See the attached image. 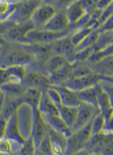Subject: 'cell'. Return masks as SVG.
<instances>
[{
    "label": "cell",
    "mask_w": 113,
    "mask_h": 155,
    "mask_svg": "<svg viewBox=\"0 0 113 155\" xmlns=\"http://www.w3.org/2000/svg\"><path fill=\"white\" fill-rule=\"evenodd\" d=\"M35 58L28 45L6 41L0 53V68L13 67H28L33 65Z\"/></svg>",
    "instance_id": "1"
},
{
    "label": "cell",
    "mask_w": 113,
    "mask_h": 155,
    "mask_svg": "<svg viewBox=\"0 0 113 155\" xmlns=\"http://www.w3.org/2000/svg\"><path fill=\"white\" fill-rule=\"evenodd\" d=\"M73 32L68 30L61 32H53L44 29H34L27 35L28 45H50L69 36Z\"/></svg>",
    "instance_id": "2"
},
{
    "label": "cell",
    "mask_w": 113,
    "mask_h": 155,
    "mask_svg": "<svg viewBox=\"0 0 113 155\" xmlns=\"http://www.w3.org/2000/svg\"><path fill=\"white\" fill-rule=\"evenodd\" d=\"M91 136V121L88 125L74 131L67 139L66 155H71L85 149V145Z\"/></svg>",
    "instance_id": "3"
},
{
    "label": "cell",
    "mask_w": 113,
    "mask_h": 155,
    "mask_svg": "<svg viewBox=\"0 0 113 155\" xmlns=\"http://www.w3.org/2000/svg\"><path fill=\"white\" fill-rule=\"evenodd\" d=\"M57 11L56 7L50 1H42L32 13L30 20L35 29H43Z\"/></svg>",
    "instance_id": "4"
},
{
    "label": "cell",
    "mask_w": 113,
    "mask_h": 155,
    "mask_svg": "<svg viewBox=\"0 0 113 155\" xmlns=\"http://www.w3.org/2000/svg\"><path fill=\"white\" fill-rule=\"evenodd\" d=\"M17 124L23 138L25 140L31 136L34 122V110L29 106L23 104L16 113Z\"/></svg>",
    "instance_id": "5"
},
{
    "label": "cell",
    "mask_w": 113,
    "mask_h": 155,
    "mask_svg": "<svg viewBox=\"0 0 113 155\" xmlns=\"http://www.w3.org/2000/svg\"><path fill=\"white\" fill-rule=\"evenodd\" d=\"M24 86L44 91L48 89L51 84L48 75L32 66L26 67V72L24 81Z\"/></svg>",
    "instance_id": "6"
},
{
    "label": "cell",
    "mask_w": 113,
    "mask_h": 155,
    "mask_svg": "<svg viewBox=\"0 0 113 155\" xmlns=\"http://www.w3.org/2000/svg\"><path fill=\"white\" fill-rule=\"evenodd\" d=\"M34 29L35 27L31 20L22 23H16L8 30L2 38L6 41L28 45L27 35L29 31Z\"/></svg>",
    "instance_id": "7"
},
{
    "label": "cell",
    "mask_w": 113,
    "mask_h": 155,
    "mask_svg": "<svg viewBox=\"0 0 113 155\" xmlns=\"http://www.w3.org/2000/svg\"><path fill=\"white\" fill-rule=\"evenodd\" d=\"M99 82L100 76L94 72L85 76L71 77L64 85L75 92H79L93 87Z\"/></svg>",
    "instance_id": "8"
},
{
    "label": "cell",
    "mask_w": 113,
    "mask_h": 155,
    "mask_svg": "<svg viewBox=\"0 0 113 155\" xmlns=\"http://www.w3.org/2000/svg\"><path fill=\"white\" fill-rule=\"evenodd\" d=\"M41 2L42 1H17L16 10L11 20L17 24L28 21L36 8Z\"/></svg>",
    "instance_id": "9"
},
{
    "label": "cell",
    "mask_w": 113,
    "mask_h": 155,
    "mask_svg": "<svg viewBox=\"0 0 113 155\" xmlns=\"http://www.w3.org/2000/svg\"><path fill=\"white\" fill-rule=\"evenodd\" d=\"M98 113H99V111L94 106L82 102L78 106L76 121L72 127L73 132L78 130L88 125Z\"/></svg>",
    "instance_id": "10"
},
{
    "label": "cell",
    "mask_w": 113,
    "mask_h": 155,
    "mask_svg": "<svg viewBox=\"0 0 113 155\" xmlns=\"http://www.w3.org/2000/svg\"><path fill=\"white\" fill-rule=\"evenodd\" d=\"M66 15L69 23V28L73 31V28L82 20L89 13L85 8L83 1H71L66 9Z\"/></svg>",
    "instance_id": "11"
},
{
    "label": "cell",
    "mask_w": 113,
    "mask_h": 155,
    "mask_svg": "<svg viewBox=\"0 0 113 155\" xmlns=\"http://www.w3.org/2000/svg\"><path fill=\"white\" fill-rule=\"evenodd\" d=\"M34 110V122L32 129L31 136L36 148L47 134V125L37 109Z\"/></svg>",
    "instance_id": "12"
},
{
    "label": "cell",
    "mask_w": 113,
    "mask_h": 155,
    "mask_svg": "<svg viewBox=\"0 0 113 155\" xmlns=\"http://www.w3.org/2000/svg\"><path fill=\"white\" fill-rule=\"evenodd\" d=\"M43 29L57 32L69 30V23L66 10H57L51 20Z\"/></svg>",
    "instance_id": "13"
},
{
    "label": "cell",
    "mask_w": 113,
    "mask_h": 155,
    "mask_svg": "<svg viewBox=\"0 0 113 155\" xmlns=\"http://www.w3.org/2000/svg\"><path fill=\"white\" fill-rule=\"evenodd\" d=\"M47 134L51 143L53 155H66L67 150V137L62 134L47 126Z\"/></svg>",
    "instance_id": "14"
},
{
    "label": "cell",
    "mask_w": 113,
    "mask_h": 155,
    "mask_svg": "<svg viewBox=\"0 0 113 155\" xmlns=\"http://www.w3.org/2000/svg\"><path fill=\"white\" fill-rule=\"evenodd\" d=\"M5 138L9 140L15 144L21 146L25 141L19 129L16 113L11 116L8 120Z\"/></svg>",
    "instance_id": "15"
},
{
    "label": "cell",
    "mask_w": 113,
    "mask_h": 155,
    "mask_svg": "<svg viewBox=\"0 0 113 155\" xmlns=\"http://www.w3.org/2000/svg\"><path fill=\"white\" fill-rule=\"evenodd\" d=\"M56 90L60 95L63 106L78 107L82 102L79 100L76 93L65 85H51Z\"/></svg>",
    "instance_id": "16"
},
{
    "label": "cell",
    "mask_w": 113,
    "mask_h": 155,
    "mask_svg": "<svg viewBox=\"0 0 113 155\" xmlns=\"http://www.w3.org/2000/svg\"><path fill=\"white\" fill-rule=\"evenodd\" d=\"M88 64L100 77L113 76V56L105 57L99 61Z\"/></svg>",
    "instance_id": "17"
},
{
    "label": "cell",
    "mask_w": 113,
    "mask_h": 155,
    "mask_svg": "<svg viewBox=\"0 0 113 155\" xmlns=\"http://www.w3.org/2000/svg\"><path fill=\"white\" fill-rule=\"evenodd\" d=\"M23 104L22 97L4 95L1 113L7 119H9L16 113L18 107Z\"/></svg>",
    "instance_id": "18"
},
{
    "label": "cell",
    "mask_w": 113,
    "mask_h": 155,
    "mask_svg": "<svg viewBox=\"0 0 113 155\" xmlns=\"http://www.w3.org/2000/svg\"><path fill=\"white\" fill-rule=\"evenodd\" d=\"M42 116V115H41ZM45 124L52 129L61 133L67 138L73 133V130L63 121L59 115L42 116Z\"/></svg>",
    "instance_id": "19"
},
{
    "label": "cell",
    "mask_w": 113,
    "mask_h": 155,
    "mask_svg": "<svg viewBox=\"0 0 113 155\" xmlns=\"http://www.w3.org/2000/svg\"><path fill=\"white\" fill-rule=\"evenodd\" d=\"M73 65L69 63L65 66L61 68L48 75L51 85H64L72 77Z\"/></svg>",
    "instance_id": "20"
},
{
    "label": "cell",
    "mask_w": 113,
    "mask_h": 155,
    "mask_svg": "<svg viewBox=\"0 0 113 155\" xmlns=\"http://www.w3.org/2000/svg\"><path fill=\"white\" fill-rule=\"evenodd\" d=\"M102 89L100 84L86 89L85 90L76 92L79 100L83 103L90 104L97 108V99L99 94L101 92Z\"/></svg>",
    "instance_id": "21"
},
{
    "label": "cell",
    "mask_w": 113,
    "mask_h": 155,
    "mask_svg": "<svg viewBox=\"0 0 113 155\" xmlns=\"http://www.w3.org/2000/svg\"><path fill=\"white\" fill-rule=\"evenodd\" d=\"M37 110L42 116L59 115V109L50 98L46 90L42 91Z\"/></svg>",
    "instance_id": "22"
},
{
    "label": "cell",
    "mask_w": 113,
    "mask_h": 155,
    "mask_svg": "<svg viewBox=\"0 0 113 155\" xmlns=\"http://www.w3.org/2000/svg\"><path fill=\"white\" fill-rule=\"evenodd\" d=\"M70 63L68 60L60 55H52L45 61L44 68L45 73L48 75L60 69L68 63Z\"/></svg>",
    "instance_id": "23"
},
{
    "label": "cell",
    "mask_w": 113,
    "mask_h": 155,
    "mask_svg": "<svg viewBox=\"0 0 113 155\" xmlns=\"http://www.w3.org/2000/svg\"><path fill=\"white\" fill-rule=\"evenodd\" d=\"M42 91L40 90L32 87L26 88L22 97L24 103L33 109H37Z\"/></svg>",
    "instance_id": "24"
},
{
    "label": "cell",
    "mask_w": 113,
    "mask_h": 155,
    "mask_svg": "<svg viewBox=\"0 0 113 155\" xmlns=\"http://www.w3.org/2000/svg\"><path fill=\"white\" fill-rule=\"evenodd\" d=\"M78 111V107L68 106H62L59 109V116L71 130L76 121Z\"/></svg>",
    "instance_id": "25"
},
{
    "label": "cell",
    "mask_w": 113,
    "mask_h": 155,
    "mask_svg": "<svg viewBox=\"0 0 113 155\" xmlns=\"http://www.w3.org/2000/svg\"><path fill=\"white\" fill-rule=\"evenodd\" d=\"M97 108L99 113L102 114L104 119L107 118L113 114V107L108 95L103 90L98 97Z\"/></svg>",
    "instance_id": "26"
},
{
    "label": "cell",
    "mask_w": 113,
    "mask_h": 155,
    "mask_svg": "<svg viewBox=\"0 0 113 155\" xmlns=\"http://www.w3.org/2000/svg\"><path fill=\"white\" fill-rule=\"evenodd\" d=\"M16 2L0 1V21L11 20L16 10Z\"/></svg>",
    "instance_id": "27"
},
{
    "label": "cell",
    "mask_w": 113,
    "mask_h": 155,
    "mask_svg": "<svg viewBox=\"0 0 113 155\" xmlns=\"http://www.w3.org/2000/svg\"><path fill=\"white\" fill-rule=\"evenodd\" d=\"M92 31V29L87 27H84L75 30L70 35V40L72 44L76 47Z\"/></svg>",
    "instance_id": "28"
},
{
    "label": "cell",
    "mask_w": 113,
    "mask_h": 155,
    "mask_svg": "<svg viewBox=\"0 0 113 155\" xmlns=\"http://www.w3.org/2000/svg\"><path fill=\"white\" fill-rule=\"evenodd\" d=\"M110 56H113V43L108 45L102 50L95 52L86 62L89 64L93 63Z\"/></svg>",
    "instance_id": "29"
},
{
    "label": "cell",
    "mask_w": 113,
    "mask_h": 155,
    "mask_svg": "<svg viewBox=\"0 0 113 155\" xmlns=\"http://www.w3.org/2000/svg\"><path fill=\"white\" fill-rule=\"evenodd\" d=\"M105 120L101 114L98 113L91 121V136L101 133L103 131Z\"/></svg>",
    "instance_id": "30"
},
{
    "label": "cell",
    "mask_w": 113,
    "mask_h": 155,
    "mask_svg": "<svg viewBox=\"0 0 113 155\" xmlns=\"http://www.w3.org/2000/svg\"><path fill=\"white\" fill-rule=\"evenodd\" d=\"M99 32L98 30L93 31L83 40V41L79 45L76 47V51L83 50L94 45L99 37Z\"/></svg>",
    "instance_id": "31"
},
{
    "label": "cell",
    "mask_w": 113,
    "mask_h": 155,
    "mask_svg": "<svg viewBox=\"0 0 113 155\" xmlns=\"http://www.w3.org/2000/svg\"><path fill=\"white\" fill-rule=\"evenodd\" d=\"M36 147L31 137L25 140L17 153L20 155H34Z\"/></svg>",
    "instance_id": "32"
},
{
    "label": "cell",
    "mask_w": 113,
    "mask_h": 155,
    "mask_svg": "<svg viewBox=\"0 0 113 155\" xmlns=\"http://www.w3.org/2000/svg\"><path fill=\"white\" fill-rule=\"evenodd\" d=\"M46 92L53 103L59 109L62 106V103L60 95L56 89L50 86L46 90Z\"/></svg>",
    "instance_id": "33"
},
{
    "label": "cell",
    "mask_w": 113,
    "mask_h": 155,
    "mask_svg": "<svg viewBox=\"0 0 113 155\" xmlns=\"http://www.w3.org/2000/svg\"><path fill=\"white\" fill-rule=\"evenodd\" d=\"M99 84L102 90L108 95L110 103L113 107V83L100 79Z\"/></svg>",
    "instance_id": "34"
},
{
    "label": "cell",
    "mask_w": 113,
    "mask_h": 155,
    "mask_svg": "<svg viewBox=\"0 0 113 155\" xmlns=\"http://www.w3.org/2000/svg\"><path fill=\"white\" fill-rule=\"evenodd\" d=\"M99 155H113V134H111L107 143Z\"/></svg>",
    "instance_id": "35"
},
{
    "label": "cell",
    "mask_w": 113,
    "mask_h": 155,
    "mask_svg": "<svg viewBox=\"0 0 113 155\" xmlns=\"http://www.w3.org/2000/svg\"><path fill=\"white\" fill-rule=\"evenodd\" d=\"M98 31L101 32H113V15L101 25Z\"/></svg>",
    "instance_id": "36"
},
{
    "label": "cell",
    "mask_w": 113,
    "mask_h": 155,
    "mask_svg": "<svg viewBox=\"0 0 113 155\" xmlns=\"http://www.w3.org/2000/svg\"><path fill=\"white\" fill-rule=\"evenodd\" d=\"M8 120V119L0 113V140L5 138Z\"/></svg>",
    "instance_id": "37"
},
{
    "label": "cell",
    "mask_w": 113,
    "mask_h": 155,
    "mask_svg": "<svg viewBox=\"0 0 113 155\" xmlns=\"http://www.w3.org/2000/svg\"><path fill=\"white\" fill-rule=\"evenodd\" d=\"M105 120V125L103 132L113 134V114Z\"/></svg>",
    "instance_id": "38"
},
{
    "label": "cell",
    "mask_w": 113,
    "mask_h": 155,
    "mask_svg": "<svg viewBox=\"0 0 113 155\" xmlns=\"http://www.w3.org/2000/svg\"><path fill=\"white\" fill-rule=\"evenodd\" d=\"M34 155H53V154L52 152L44 151L39 148H36Z\"/></svg>",
    "instance_id": "39"
},
{
    "label": "cell",
    "mask_w": 113,
    "mask_h": 155,
    "mask_svg": "<svg viewBox=\"0 0 113 155\" xmlns=\"http://www.w3.org/2000/svg\"><path fill=\"white\" fill-rule=\"evenodd\" d=\"M100 79L106 81L113 83V76L111 77H100Z\"/></svg>",
    "instance_id": "40"
},
{
    "label": "cell",
    "mask_w": 113,
    "mask_h": 155,
    "mask_svg": "<svg viewBox=\"0 0 113 155\" xmlns=\"http://www.w3.org/2000/svg\"><path fill=\"white\" fill-rule=\"evenodd\" d=\"M4 99V94L2 90V89L0 87V106L2 105V102Z\"/></svg>",
    "instance_id": "41"
},
{
    "label": "cell",
    "mask_w": 113,
    "mask_h": 155,
    "mask_svg": "<svg viewBox=\"0 0 113 155\" xmlns=\"http://www.w3.org/2000/svg\"><path fill=\"white\" fill-rule=\"evenodd\" d=\"M0 155H9V154H6V153H2V152H0Z\"/></svg>",
    "instance_id": "42"
},
{
    "label": "cell",
    "mask_w": 113,
    "mask_h": 155,
    "mask_svg": "<svg viewBox=\"0 0 113 155\" xmlns=\"http://www.w3.org/2000/svg\"><path fill=\"white\" fill-rule=\"evenodd\" d=\"M87 155H97V154H95V153H89V154H88Z\"/></svg>",
    "instance_id": "43"
},
{
    "label": "cell",
    "mask_w": 113,
    "mask_h": 155,
    "mask_svg": "<svg viewBox=\"0 0 113 155\" xmlns=\"http://www.w3.org/2000/svg\"><path fill=\"white\" fill-rule=\"evenodd\" d=\"M11 155H20L19 154H18V153H13V154H11Z\"/></svg>",
    "instance_id": "44"
},
{
    "label": "cell",
    "mask_w": 113,
    "mask_h": 155,
    "mask_svg": "<svg viewBox=\"0 0 113 155\" xmlns=\"http://www.w3.org/2000/svg\"><path fill=\"white\" fill-rule=\"evenodd\" d=\"M1 106L2 105L0 106V113H1Z\"/></svg>",
    "instance_id": "45"
}]
</instances>
